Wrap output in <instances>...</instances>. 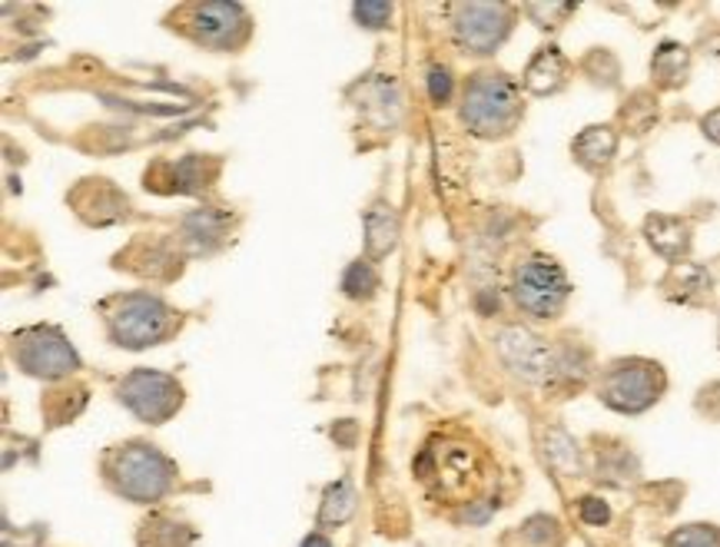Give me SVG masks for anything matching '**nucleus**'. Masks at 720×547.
Returning <instances> with one entry per match:
<instances>
[{"instance_id":"obj_1","label":"nucleus","mask_w":720,"mask_h":547,"mask_svg":"<svg viewBox=\"0 0 720 547\" xmlns=\"http://www.w3.org/2000/svg\"><path fill=\"white\" fill-rule=\"evenodd\" d=\"M412 472L425 492L445 505H475L492 482V462L485 448L462 432L432 435L419 452Z\"/></svg>"},{"instance_id":"obj_2","label":"nucleus","mask_w":720,"mask_h":547,"mask_svg":"<svg viewBox=\"0 0 720 547\" xmlns=\"http://www.w3.org/2000/svg\"><path fill=\"white\" fill-rule=\"evenodd\" d=\"M100 475L106 488L126 502L153 505L176 488V465L150 442H123L103 452Z\"/></svg>"},{"instance_id":"obj_3","label":"nucleus","mask_w":720,"mask_h":547,"mask_svg":"<svg viewBox=\"0 0 720 547\" xmlns=\"http://www.w3.org/2000/svg\"><path fill=\"white\" fill-rule=\"evenodd\" d=\"M100 312H103L106 339L116 349H130V352L163 345L183 326V312H176L169 302H163L153 292L110 296V299L100 302Z\"/></svg>"},{"instance_id":"obj_4","label":"nucleus","mask_w":720,"mask_h":547,"mask_svg":"<svg viewBox=\"0 0 720 547\" xmlns=\"http://www.w3.org/2000/svg\"><path fill=\"white\" fill-rule=\"evenodd\" d=\"M459 113H462V123L469 126V133H475L482 140L508 136L522 123V113H525L522 90L508 73L482 70L465 83Z\"/></svg>"},{"instance_id":"obj_5","label":"nucleus","mask_w":720,"mask_h":547,"mask_svg":"<svg viewBox=\"0 0 720 547\" xmlns=\"http://www.w3.org/2000/svg\"><path fill=\"white\" fill-rule=\"evenodd\" d=\"M169 27L179 30L186 40L209 47V50H239L253 37V20L243 3L206 0V3H183L169 17Z\"/></svg>"},{"instance_id":"obj_6","label":"nucleus","mask_w":720,"mask_h":547,"mask_svg":"<svg viewBox=\"0 0 720 547\" xmlns=\"http://www.w3.org/2000/svg\"><path fill=\"white\" fill-rule=\"evenodd\" d=\"M7 352L13 365L23 375L43 379V382H60L70 379L80 369V355L70 345V339L56 326H27L17 329L7 342Z\"/></svg>"},{"instance_id":"obj_7","label":"nucleus","mask_w":720,"mask_h":547,"mask_svg":"<svg viewBox=\"0 0 720 547\" xmlns=\"http://www.w3.org/2000/svg\"><path fill=\"white\" fill-rule=\"evenodd\" d=\"M512 296L518 302V309L532 319H558L568 296H572V282L565 276V269L545 256V252H532L515 266L512 276Z\"/></svg>"},{"instance_id":"obj_8","label":"nucleus","mask_w":720,"mask_h":547,"mask_svg":"<svg viewBox=\"0 0 720 547\" xmlns=\"http://www.w3.org/2000/svg\"><path fill=\"white\" fill-rule=\"evenodd\" d=\"M668 389V375L658 362L651 359H621L615 362L601 385H598V399L621 415H641L651 405L661 402Z\"/></svg>"},{"instance_id":"obj_9","label":"nucleus","mask_w":720,"mask_h":547,"mask_svg":"<svg viewBox=\"0 0 720 547\" xmlns=\"http://www.w3.org/2000/svg\"><path fill=\"white\" fill-rule=\"evenodd\" d=\"M116 399L146 425H163L183 409V385L153 369H133L116 382Z\"/></svg>"},{"instance_id":"obj_10","label":"nucleus","mask_w":720,"mask_h":547,"mask_svg":"<svg viewBox=\"0 0 720 547\" xmlns=\"http://www.w3.org/2000/svg\"><path fill=\"white\" fill-rule=\"evenodd\" d=\"M452 37L462 53L488 56L512 33L515 10L508 3H452Z\"/></svg>"},{"instance_id":"obj_11","label":"nucleus","mask_w":720,"mask_h":547,"mask_svg":"<svg viewBox=\"0 0 720 547\" xmlns=\"http://www.w3.org/2000/svg\"><path fill=\"white\" fill-rule=\"evenodd\" d=\"M495 349L512 375L532 385L558 382V349H552L542 336L525 326H505L495 339Z\"/></svg>"},{"instance_id":"obj_12","label":"nucleus","mask_w":720,"mask_h":547,"mask_svg":"<svg viewBox=\"0 0 720 547\" xmlns=\"http://www.w3.org/2000/svg\"><path fill=\"white\" fill-rule=\"evenodd\" d=\"M66 203L86 226H113L130 219V199L120 193L110 179H80L70 193Z\"/></svg>"},{"instance_id":"obj_13","label":"nucleus","mask_w":720,"mask_h":547,"mask_svg":"<svg viewBox=\"0 0 720 547\" xmlns=\"http://www.w3.org/2000/svg\"><path fill=\"white\" fill-rule=\"evenodd\" d=\"M352 96H356L359 113H362L372 126H379V130L399 126L402 110H405V96H402V86H399L395 76L376 73V76H369L366 83H356V86H352Z\"/></svg>"},{"instance_id":"obj_14","label":"nucleus","mask_w":720,"mask_h":547,"mask_svg":"<svg viewBox=\"0 0 720 547\" xmlns=\"http://www.w3.org/2000/svg\"><path fill=\"white\" fill-rule=\"evenodd\" d=\"M120 269H130L143 279H176L183 269V256L160 239H133L120 256H116Z\"/></svg>"},{"instance_id":"obj_15","label":"nucleus","mask_w":720,"mask_h":547,"mask_svg":"<svg viewBox=\"0 0 720 547\" xmlns=\"http://www.w3.org/2000/svg\"><path fill=\"white\" fill-rule=\"evenodd\" d=\"M229 236V213L219 206H206V209H193L183 226H179V242L186 246V252L199 256V252H213L223 239Z\"/></svg>"},{"instance_id":"obj_16","label":"nucleus","mask_w":720,"mask_h":547,"mask_svg":"<svg viewBox=\"0 0 720 547\" xmlns=\"http://www.w3.org/2000/svg\"><path fill=\"white\" fill-rule=\"evenodd\" d=\"M645 239L651 242V249H655L658 256H665V259L675 262V266H678L681 259H688L691 242H695L691 223L681 219V216H665V213H655V216L645 219Z\"/></svg>"},{"instance_id":"obj_17","label":"nucleus","mask_w":720,"mask_h":547,"mask_svg":"<svg viewBox=\"0 0 720 547\" xmlns=\"http://www.w3.org/2000/svg\"><path fill=\"white\" fill-rule=\"evenodd\" d=\"M160 173H166L169 189L166 193H203L219 176V159L189 153L179 163H156Z\"/></svg>"},{"instance_id":"obj_18","label":"nucleus","mask_w":720,"mask_h":547,"mask_svg":"<svg viewBox=\"0 0 720 547\" xmlns=\"http://www.w3.org/2000/svg\"><path fill=\"white\" fill-rule=\"evenodd\" d=\"M568 56L558 47H542L525 66V90L535 96H552L568 83Z\"/></svg>"},{"instance_id":"obj_19","label":"nucleus","mask_w":720,"mask_h":547,"mask_svg":"<svg viewBox=\"0 0 720 547\" xmlns=\"http://www.w3.org/2000/svg\"><path fill=\"white\" fill-rule=\"evenodd\" d=\"M395 246H399V216L392 203L376 199L366 209V252L376 262V259H385Z\"/></svg>"},{"instance_id":"obj_20","label":"nucleus","mask_w":720,"mask_h":547,"mask_svg":"<svg viewBox=\"0 0 720 547\" xmlns=\"http://www.w3.org/2000/svg\"><path fill=\"white\" fill-rule=\"evenodd\" d=\"M572 153H575V159L585 169H592V173L605 169L615 159V153H618V133H615V126L601 123V126L582 130L575 136V143H572Z\"/></svg>"},{"instance_id":"obj_21","label":"nucleus","mask_w":720,"mask_h":547,"mask_svg":"<svg viewBox=\"0 0 720 547\" xmlns=\"http://www.w3.org/2000/svg\"><path fill=\"white\" fill-rule=\"evenodd\" d=\"M665 296L675 299V302H704L714 289V279L704 266L698 262H678L671 266V272L665 276L661 282Z\"/></svg>"},{"instance_id":"obj_22","label":"nucleus","mask_w":720,"mask_h":547,"mask_svg":"<svg viewBox=\"0 0 720 547\" xmlns=\"http://www.w3.org/2000/svg\"><path fill=\"white\" fill-rule=\"evenodd\" d=\"M193 541H196V531L186 522L163 515V512L150 515L136 531L140 547H193Z\"/></svg>"},{"instance_id":"obj_23","label":"nucleus","mask_w":720,"mask_h":547,"mask_svg":"<svg viewBox=\"0 0 720 547\" xmlns=\"http://www.w3.org/2000/svg\"><path fill=\"white\" fill-rule=\"evenodd\" d=\"M86 399H90L86 385H80V382H63V385H53V389L43 395L40 412H43V419H47L50 429H60V425L73 422V419L83 412Z\"/></svg>"},{"instance_id":"obj_24","label":"nucleus","mask_w":720,"mask_h":547,"mask_svg":"<svg viewBox=\"0 0 720 547\" xmlns=\"http://www.w3.org/2000/svg\"><path fill=\"white\" fill-rule=\"evenodd\" d=\"M651 73H655V80H658V86H665V90H675V86H681L685 80H688V73H691V53H688V47H681V43H661L658 50H655V60H651Z\"/></svg>"},{"instance_id":"obj_25","label":"nucleus","mask_w":720,"mask_h":547,"mask_svg":"<svg viewBox=\"0 0 720 547\" xmlns=\"http://www.w3.org/2000/svg\"><path fill=\"white\" fill-rule=\"evenodd\" d=\"M352 512H356V492H352V482L342 478V482L329 485L326 495H322L319 528H322V531H336V528H342V525L352 518Z\"/></svg>"},{"instance_id":"obj_26","label":"nucleus","mask_w":720,"mask_h":547,"mask_svg":"<svg viewBox=\"0 0 720 547\" xmlns=\"http://www.w3.org/2000/svg\"><path fill=\"white\" fill-rule=\"evenodd\" d=\"M545 458L565 478L582 475V448H578V442L565 429H548V435H545Z\"/></svg>"},{"instance_id":"obj_27","label":"nucleus","mask_w":720,"mask_h":547,"mask_svg":"<svg viewBox=\"0 0 720 547\" xmlns=\"http://www.w3.org/2000/svg\"><path fill=\"white\" fill-rule=\"evenodd\" d=\"M342 292L356 302H369L379 292V269L372 259H356L346 272H342Z\"/></svg>"},{"instance_id":"obj_28","label":"nucleus","mask_w":720,"mask_h":547,"mask_svg":"<svg viewBox=\"0 0 720 547\" xmlns=\"http://www.w3.org/2000/svg\"><path fill=\"white\" fill-rule=\"evenodd\" d=\"M598 478L611 485H628L638 478V462L625 448H611L598 458Z\"/></svg>"},{"instance_id":"obj_29","label":"nucleus","mask_w":720,"mask_h":547,"mask_svg":"<svg viewBox=\"0 0 720 547\" xmlns=\"http://www.w3.org/2000/svg\"><path fill=\"white\" fill-rule=\"evenodd\" d=\"M522 547H562V525L548 515H535L518 528Z\"/></svg>"},{"instance_id":"obj_30","label":"nucleus","mask_w":720,"mask_h":547,"mask_svg":"<svg viewBox=\"0 0 720 547\" xmlns=\"http://www.w3.org/2000/svg\"><path fill=\"white\" fill-rule=\"evenodd\" d=\"M668 547H720V528L714 525H685L671 531Z\"/></svg>"},{"instance_id":"obj_31","label":"nucleus","mask_w":720,"mask_h":547,"mask_svg":"<svg viewBox=\"0 0 720 547\" xmlns=\"http://www.w3.org/2000/svg\"><path fill=\"white\" fill-rule=\"evenodd\" d=\"M352 17L369 30H382L392 20V3L389 0H362V3L352 7Z\"/></svg>"},{"instance_id":"obj_32","label":"nucleus","mask_w":720,"mask_h":547,"mask_svg":"<svg viewBox=\"0 0 720 547\" xmlns=\"http://www.w3.org/2000/svg\"><path fill=\"white\" fill-rule=\"evenodd\" d=\"M525 13L542 27V30H552V27H562V20L568 13H575V3H528Z\"/></svg>"},{"instance_id":"obj_33","label":"nucleus","mask_w":720,"mask_h":547,"mask_svg":"<svg viewBox=\"0 0 720 547\" xmlns=\"http://www.w3.org/2000/svg\"><path fill=\"white\" fill-rule=\"evenodd\" d=\"M452 73L449 66H429V96L435 106H445L452 100Z\"/></svg>"},{"instance_id":"obj_34","label":"nucleus","mask_w":720,"mask_h":547,"mask_svg":"<svg viewBox=\"0 0 720 547\" xmlns=\"http://www.w3.org/2000/svg\"><path fill=\"white\" fill-rule=\"evenodd\" d=\"M578 515H582V522H585V525H592V528H601V525H608V522H611V508H608L601 498H582V505H578Z\"/></svg>"},{"instance_id":"obj_35","label":"nucleus","mask_w":720,"mask_h":547,"mask_svg":"<svg viewBox=\"0 0 720 547\" xmlns=\"http://www.w3.org/2000/svg\"><path fill=\"white\" fill-rule=\"evenodd\" d=\"M701 130H704V136H708V140L720 143V106L718 110H711V113L701 120Z\"/></svg>"},{"instance_id":"obj_36","label":"nucleus","mask_w":720,"mask_h":547,"mask_svg":"<svg viewBox=\"0 0 720 547\" xmlns=\"http://www.w3.org/2000/svg\"><path fill=\"white\" fill-rule=\"evenodd\" d=\"M299 547H332V541H329L326 535H309V538H306V541H302Z\"/></svg>"}]
</instances>
